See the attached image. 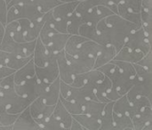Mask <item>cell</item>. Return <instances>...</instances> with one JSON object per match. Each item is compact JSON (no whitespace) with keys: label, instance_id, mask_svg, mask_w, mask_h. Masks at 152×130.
I'll list each match as a JSON object with an SVG mask.
<instances>
[{"label":"cell","instance_id":"cell-9","mask_svg":"<svg viewBox=\"0 0 152 130\" xmlns=\"http://www.w3.org/2000/svg\"><path fill=\"white\" fill-rule=\"evenodd\" d=\"M152 94V79L148 80H140L137 79L134 81L132 87L126 93V97L129 102H133L134 99L140 96H146L151 99Z\"/></svg>","mask_w":152,"mask_h":130},{"label":"cell","instance_id":"cell-37","mask_svg":"<svg viewBox=\"0 0 152 130\" xmlns=\"http://www.w3.org/2000/svg\"><path fill=\"white\" fill-rule=\"evenodd\" d=\"M152 53L151 51V52H149L147 54H145L143 57H142V60H140L138 62H137V64H140V65H142V66H143L144 68H146V69H148V70H151L152 71Z\"/></svg>","mask_w":152,"mask_h":130},{"label":"cell","instance_id":"cell-43","mask_svg":"<svg viewBox=\"0 0 152 130\" xmlns=\"http://www.w3.org/2000/svg\"><path fill=\"white\" fill-rule=\"evenodd\" d=\"M8 54L9 53H6V52L0 49V66L5 65V61H6V58L8 56Z\"/></svg>","mask_w":152,"mask_h":130},{"label":"cell","instance_id":"cell-5","mask_svg":"<svg viewBox=\"0 0 152 130\" xmlns=\"http://www.w3.org/2000/svg\"><path fill=\"white\" fill-rule=\"evenodd\" d=\"M124 46L134 50H138L144 54L151 51V41L146 37L142 27L133 30L128 35Z\"/></svg>","mask_w":152,"mask_h":130},{"label":"cell","instance_id":"cell-13","mask_svg":"<svg viewBox=\"0 0 152 130\" xmlns=\"http://www.w3.org/2000/svg\"><path fill=\"white\" fill-rule=\"evenodd\" d=\"M134 130L152 129V106H148L136 113L133 118Z\"/></svg>","mask_w":152,"mask_h":130},{"label":"cell","instance_id":"cell-41","mask_svg":"<svg viewBox=\"0 0 152 130\" xmlns=\"http://www.w3.org/2000/svg\"><path fill=\"white\" fill-rule=\"evenodd\" d=\"M73 118V117H72ZM70 130H85L84 129V128L81 126V124L77 121V120H76L74 118L72 119V121H71V125H70Z\"/></svg>","mask_w":152,"mask_h":130},{"label":"cell","instance_id":"cell-44","mask_svg":"<svg viewBox=\"0 0 152 130\" xmlns=\"http://www.w3.org/2000/svg\"><path fill=\"white\" fill-rule=\"evenodd\" d=\"M4 26H5V25H4V24L0 21V46H1V43H2L4 35Z\"/></svg>","mask_w":152,"mask_h":130},{"label":"cell","instance_id":"cell-19","mask_svg":"<svg viewBox=\"0 0 152 130\" xmlns=\"http://www.w3.org/2000/svg\"><path fill=\"white\" fill-rule=\"evenodd\" d=\"M102 45H100L99 43L86 39L85 42L81 44V46L78 47L77 51L76 54L73 55L74 57L76 56H87V57H94L95 58L96 54H98L99 50L102 48Z\"/></svg>","mask_w":152,"mask_h":130},{"label":"cell","instance_id":"cell-26","mask_svg":"<svg viewBox=\"0 0 152 130\" xmlns=\"http://www.w3.org/2000/svg\"><path fill=\"white\" fill-rule=\"evenodd\" d=\"M113 130H134L131 117L126 114H118L113 112Z\"/></svg>","mask_w":152,"mask_h":130},{"label":"cell","instance_id":"cell-16","mask_svg":"<svg viewBox=\"0 0 152 130\" xmlns=\"http://www.w3.org/2000/svg\"><path fill=\"white\" fill-rule=\"evenodd\" d=\"M145 54L138 50H134L126 46H123L120 50H118L113 60L127 62L130 63H137Z\"/></svg>","mask_w":152,"mask_h":130},{"label":"cell","instance_id":"cell-10","mask_svg":"<svg viewBox=\"0 0 152 130\" xmlns=\"http://www.w3.org/2000/svg\"><path fill=\"white\" fill-rule=\"evenodd\" d=\"M56 54H53L37 37L36 41L35 49L33 52V62L35 66L42 67L45 66L48 62L55 57Z\"/></svg>","mask_w":152,"mask_h":130},{"label":"cell","instance_id":"cell-38","mask_svg":"<svg viewBox=\"0 0 152 130\" xmlns=\"http://www.w3.org/2000/svg\"><path fill=\"white\" fill-rule=\"evenodd\" d=\"M6 14H7V4L4 0H0V21L6 24Z\"/></svg>","mask_w":152,"mask_h":130},{"label":"cell","instance_id":"cell-45","mask_svg":"<svg viewBox=\"0 0 152 130\" xmlns=\"http://www.w3.org/2000/svg\"><path fill=\"white\" fill-rule=\"evenodd\" d=\"M4 111H5V107H4V101H3V98H2L1 92H0V112H4Z\"/></svg>","mask_w":152,"mask_h":130},{"label":"cell","instance_id":"cell-2","mask_svg":"<svg viewBox=\"0 0 152 130\" xmlns=\"http://www.w3.org/2000/svg\"><path fill=\"white\" fill-rule=\"evenodd\" d=\"M0 92L5 107V111L10 113L19 114L30 104L31 101L18 95L14 89V86L1 88Z\"/></svg>","mask_w":152,"mask_h":130},{"label":"cell","instance_id":"cell-40","mask_svg":"<svg viewBox=\"0 0 152 130\" xmlns=\"http://www.w3.org/2000/svg\"><path fill=\"white\" fill-rule=\"evenodd\" d=\"M15 72L14 70L5 66V65H1L0 66V80L3 79L4 78L7 77V76H10L12 74H13Z\"/></svg>","mask_w":152,"mask_h":130},{"label":"cell","instance_id":"cell-18","mask_svg":"<svg viewBox=\"0 0 152 130\" xmlns=\"http://www.w3.org/2000/svg\"><path fill=\"white\" fill-rule=\"evenodd\" d=\"M35 64L33 60L31 59L28 62H27L23 67L15 71L13 73V80L15 85L21 84L28 79H32L35 76Z\"/></svg>","mask_w":152,"mask_h":130},{"label":"cell","instance_id":"cell-42","mask_svg":"<svg viewBox=\"0 0 152 130\" xmlns=\"http://www.w3.org/2000/svg\"><path fill=\"white\" fill-rule=\"evenodd\" d=\"M32 3V0H11L9 4H7V7L13 5V4H25Z\"/></svg>","mask_w":152,"mask_h":130},{"label":"cell","instance_id":"cell-48","mask_svg":"<svg viewBox=\"0 0 152 130\" xmlns=\"http://www.w3.org/2000/svg\"><path fill=\"white\" fill-rule=\"evenodd\" d=\"M61 3H65V2H70V1H75V0H59Z\"/></svg>","mask_w":152,"mask_h":130},{"label":"cell","instance_id":"cell-34","mask_svg":"<svg viewBox=\"0 0 152 130\" xmlns=\"http://www.w3.org/2000/svg\"><path fill=\"white\" fill-rule=\"evenodd\" d=\"M131 104H132L134 110L135 111V112L138 113L139 112L142 111L144 108H146L148 106H152L151 99L148 98L146 96H140V97H137L136 99H134L133 102H131Z\"/></svg>","mask_w":152,"mask_h":130},{"label":"cell","instance_id":"cell-29","mask_svg":"<svg viewBox=\"0 0 152 130\" xmlns=\"http://www.w3.org/2000/svg\"><path fill=\"white\" fill-rule=\"evenodd\" d=\"M82 23L83 21L81 17H79L75 12H73L67 21V33L69 35H77L79 27Z\"/></svg>","mask_w":152,"mask_h":130},{"label":"cell","instance_id":"cell-21","mask_svg":"<svg viewBox=\"0 0 152 130\" xmlns=\"http://www.w3.org/2000/svg\"><path fill=\"white\" fill-rule=\"evenodd\" d=\"M113 112L118 114H126L131 117V119L136 114L131 103L127 99L126 95H124L118 100L114 101L113 104Z\"/></svg>","mask_w":152,"mask_h":130},{"label":"cell","instance_id":"cell-14","mask_svg":"<svg viewBox=\"0 0 152 130\" xmlns=\"http://www.w3.org/2000/svg\"><path fill=\"white\" fill-rule=\"evenodd\" d=\"M60 83L61 79L58 78L53 82L47 84L43 91L41 92L39 97L49 105H55L60 99Z\"/></svg>","mask_w":152,"mask_h":130},{"label":"cell","instance_id":"cell-6","mask_svg":"<svg viewBox=\"0 0 152 130\" xmlns=\"http://www.w3.org/2000/svg\"><path fill=\"white\" fill-rule=\"evenodd\" d=\"M28 109L32 118L39 125L41 130H43V124L47 119L52 116L54 105L46 104L42 98L37 97L30 103V104L28 105Z\"/></svg>","mask_w":152,"mask_h":130},{"label":"cell","instance_id":"cell-31","mask_svg":"<svg viewBox=\"0 0 152 130\" xmlns=\"http://www.w3.org/2000/svg\"><path fill=\"white\" fill-rule=\"evenodd\" d=\"M32 3L36 5V7L41 13H45L47 12H50L61 2H60L59 0H32Z\"/></svg>","mask_w":152,"mask_h":130},{"label":"cell","instance_id":"cell-36","mask_svg":"<svg viewBox=\"0 0 152 130\" xmlns=\"http://www.w3.org/2000/svg\"><path fill=\"white\" fill-rule=\"evenodd\" d=\"M120 3L134 13H140L141 12L142 0H121Z\"/></svg>","mask_w":152,"mask_h":130},{"label":"cell","instance_id":"cell-39","mask_svg":"<svg viewBox=\"0 0 152 130\" xmlns=\"http://www.w3.org/2000/svg\"><path fill=\"white\" fill-rule=\"evenodd\" d=\"M121 2V0H101V3L107 7H109L114 13L117 14V5Z\"/></svg>","mask_w":152,"mask_h":130},{"label":"cell","instance_id":"cell-27","mask_svg":"<svg viewBox=\"0 0 152 130\" xmlns=\"http://www.w3.org/2000/svg\"><path fill=\"white\" fill-rule=\"evenodd\" d=\"M117 14L119 15L120 17H122L123 19L138 25L139 27H141V16L140 13H134L133 12H131L130 10H128L123 4L119 3L117 5Z\"/></svg>","mask_w":152,"mask_h":130},{"label":"cell","instance_id":"cell-35","mask_svg":"<svg viewBox=\"0 0 152 130\" xmlns=\"http://www.w3.org/2000/svg\"><path fill=\"white\" fill-rule=\"evenodd\" d=\"M42 129L43 130H65V128L63 127V125L55 118L52 116L47 119L45 123L43 124V127H42Z\"/></svg>","mask_w":152,"mask_h":130},{"label":"cell","instance_id":"cell-49","mask_svg":"<svg viewBox=\"0 0 152 130\" xmlns=\"http://www.w3.org/2000/svg\"><path fill=\"white\" fill-rule=\"evenodd\" d=\"M4 1H5V3H6V4H9L11 0H4Z\"/></svg>","mask_w":152,"mask_h":130},{"label":"cell","instance_id":"cell-8","mask_svg":"<svg viewBox=\"0 0 152 130\" xmlns=\"http://www.w3.org/2000/svg\"><path fill=\"white\" fill-rule=\"evenodd\" d=\"M65 54V53H64ZM66 60L69 64L74 74H79L87 72L93 69H94V57L87 56H70L65 54Z\"/></svg>","mask_w":152,"mask_h":130},{"label":"cell","instance_id":"cell-46","mask_svg":"<svg viewBox=\"0 0 152 130\" xmlns=\"http://www.w3.org/2000/svg\"><path fill=\"white\" fill-rule=\"evenodd\" d=\"M77 1H87V2H90L91 4H93L94 5H97V4H102L101 0H77Z\"/></svg>","mask_w":152,"mask_h":130},{"label":"cell","instance_id":"cell-28","mask_svg":"<svg viewBox=\"0 0 152 130\" xmlns=\"http://www.w3.org/2000/svg\"><path fill=\"white\" fill-rule=\"evenodd\" d=\"M32 58H33V55L28 56V57H21V56L15 55L13 54H8V56L5 61V66L9 67L14 71H17L20 68L23 67Z\"/></svg>","mask_w":152,"mask_h":130},{"label":"cell","instance_id":"cell-25","mask_svg":"<svg viewBox=\"0 0 152 130\" xmlns=\"http://www.w3.org/2000/svg\"><path fill=\"white\" fill-rule=\"evenodd\" d=\"M111 87V80L108 76H105L104 79L96 85L94 88V95L97 101L102 103H108V99L106 97V95L108 91Z\"/></svg>","mask_w":152,"mask_h":130},{"label":"cell","instance_id":"cell-22","mask_svg":"<svg viewBox=\"0 0 152 130\" xmlns=\"http://www.w3.org/2000/svg\"><path fill=\"white\" fill-rule=\"evenodd\" d=\"M53 116L55 117L65 128V130L69 129H70V125H71V121H72V115L65 109V107L63 106V104H61V102L59 101L56 103V104L54 105V109L53 112Z\"/></svg>","mask_w":152,"mask_h":130},{"label":"cell","instance_id":"cell-23","mask_svg":"<svg viewBox=\"0 0 152 130\" xmlns=\"http://www.w3.org/2000/svg\"><path fill=\"white\" fill-rule=\"evenodd\" d=\"M113 104L114 101L106 103L103 112L101 117V128L100 130H113Z\"/></svg>","mask_w":152,"mask_h":130},{"label":"cell","instance_id":"cell-32","mask_svg":"<svg viewBox=\"0 0 152 130\" xmlns=\"http://www.w3.org/2000/svg\"><path fill=\"white\" fill-rule=\"evenodd\" d=\"M60 101L65 107V109L71 114V115H76V114H80L82 113V104L77 103L76 101L65 99L61 96H60Z\"/></svg>","mask_w":152,"mask_h":130},{"label":"cell","instance_id":"cell-17","mask_svg":"<svg viewBox=\"0 0 152 130\" xmlns=\"http://www.w3.org/2000/svg\"><path fill=\"white\" fill-rule=\"evenodd\" d=\"M117 52L118 51L116 48L112 46H102L95 56L94 69H99L100 67L111 62L114 59Z\"/></svg>","mask_w":152,"mask_h":130},{"label":"cell","instance_id":"cell-20","mask_svg":"<svg viewBox=\"0 0 152 130\" xmlns=\"http://www.w3.org/2000/svg\"><path fill=\"white\" fill-rule=\"evenodd\" d=\"M105 104L106 103H102L95 100H86L82 104V113L101 120Z\"/></svg>","mask_w":152,"mask_h":130},{"label":"cell","instance_id":"cell-15","mask_svg":"<svg viewBox=\"0 0 152 130\" xmlns=\"http://www.w3.org/2000/svg\"><path fill=\"white\" fill-rule=\"evenodd\" d=\"M56 61L59 69V78L61 81L70 85L74 79L75 74L66 60L64 51L56 54Z\"/></svg>","mask_w":152,"mask_h":130},{"label":"cell","instance_id":"cell-50","mask_svg":"<svg viewBox=\"0 0 152 130\" xmlns=\"http://www.w3.org/2000/svg\"><path fill=\"white\" fill-rule=\"evenodd\" d=\"M0 126H1V125H0Z\"/></svg>","mask_w":152,"mask_h":130},{"label":"cell","instance_id":"cell-24","mask_svg":"<svg viewBox=\"0 0 152 130\" xmlns=\"http://www.w3.org/2000/svg\"><path fill=\"white\" fill-rule=\"evenodd\" d=\"M72 117L81 124V126L84 128L85 130H100L101 128L100 119L84 113L72 115Z\"/></svg>","mask_w":152,"mask_h":130},{"label":"cell","instance_id":"cell-7","mask_svg":"<svg viewBox=\"0 0 152 130\" xmlns=\"http://www.w3.org/2000/svg\"><path fill=\"white\" fill-rule=\"evenodd\" d=\"M35 74L38 81L50 84L59 78V69L56 61V55L45 66H35Z\"/></svg>","mask_w":152,"mask_h":130},{"label":"cell","instance_id":"cell-47","mask_svg":"<svg viewBox=\"0 0 152 130\" xmlns=\"http://www.w3.org/2000/svg\"><path fill=\"white\" fill-rule=\"evenodd\" d=\"M0 130H11L9 128L4 127V126H0Z\"/></svg>","mask_w":152,"mask_h":130},{"label":"cell","instance_id":"cell-3","mask_svg":"<svg viewBox=\"0 0 152 130\" xmlns=\"http://www.w3.org/2000/svg\"><path fill=\"white\" fill-rule=\"evenodd\" d=\"M36 41L25 42V43H18L12 39V37L4 31V35L0 46V49L9 53L13 54L21 57H28L33 55V52L36 46Z\"/></svg>","mask_w":152,"mask_h":130},{"label":"cell","instance_id":"cell-11","mask_svg":"<svg viewBox=\"0 0 152 130\" xmlns=\"http://www.w3.org/2000/svg\"><path fill=\"white\" fill-rule=\"evenodd\" d=\"M12 130H41L39 125L32 118L28 107L19 113L16 120L12 126Z\"/></svg>","mask_w":152,"mask_h":130},{"label":"cell","instance_id":"cell-1","mask_svg":"<svg viewBox=\"0 0 152 130\" xmlns=\"http://www.w3.org/2000/svg\"><path fill=\"white\" fill-rule=\"evenodd\" d=\"M138 28V25L112 13L96 23L95 42L102 46H112L118 51L123 47L128 35Z\"/></svg>","mask_w":152,"mask_h":130},{"label":"cell","instance_id":"cell-4","mask_svg":"<svg viewBox=\"0 0 152 130\" xmlns=\"http://www.w3.org/2000/svg\"><path fill=\"white\" fill-rule=\"evenodd\" d=\"M42 14L43 13H41L37 10L33 3L25 4H13L7 7L6 23L20 19H28L29 21H32L41 16Z\"/></svg>","mask_w":152,"mask_h":130},{"label":"cell","instance_id":"cell-33","mask_svg":"<svg viewBox=\"0 0 152 130\" xmlns=\"http://www.w3.org/2000/svg\"><path fill=\"white\" fill-rule=\"evenodd\" d=\"M19 114H14V113H10L6 111L1 112H0V125L9 128L12 130V126L13 125L14 121L16 120L17 117Z\"/></svg>","mask_w":152,"mask_h":130},{"label":"cell","instance_id":"cell-30","mask_svg":"<svg viewBox=\"0 0 152 130\" xmlns=\"http://www.w3.org/2000/svg\"><path fill=\"white\" fill-rule=\"evenodd\" d=\"M78 35L83 36L90 40L95 41L97 31H96V24H91L83 22L78 29Z\"/></svg>","mask_w":152,"mask_h":130},{"label":"cell","instance_id":"cell-12","mask_svg":"<svg viewBox=\"0 0 152 130\" xmlns=\"http://www.w3.org/2000/svg\"><path fill=\"white\" fill-rule=\"evenodd\" d=\"M114 13L109 7L106 5L100 4L97 5L93 6L83 17L82 21L83 22L91 23V24H96L101 20L106 18L107 16Z\"/></svg>","mask_w":152,"mask_h":130}]
</instances>
